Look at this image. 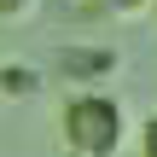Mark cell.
Instances as JSON below:
<instances>
[{"instance_id":"obj_4","label":"cell","mask_w":157,"mask_h":157,"mask_svg":"<svg viewBox=\"0 0 157 157\" xmlns=\"http://www.w3.org/2000/svg\"><path fill=\"white\" fill-rule=\"evenodd\" d=\"M140 157H157V111L140 122Z\"/></svg>"},{"instance_id":"obj_2","label":"cell","mask_w":157,"mask_h":157,"mask_svg":"<svg viewBox=\"0 0 157 157\" xmlns=\"http://www.w3.org/2000/svg\"><path fill=\"white\" fill-rule=\"evenodd\" d=\"M117 52L111 47H58V70L70 76V82H105V76H117Z\"/></svg>"},{"instance_id":"obj_7","label":"cell","mask_w":157,"mask_h":157,"mask_svg":"<svg viewBox=\"0 0 157 157\" xmlns=\"http://www.w3.org/2000/svg\"><path fill=\"white\" fill-rule=\"evenodd\" d=\"M151 6H157V0H151Z\"/></svg>"},{"instance_id":"obj_6","label":"cell","mask_w":157,"mask_h":157,"mask_svg":"<svg viewBox=\"0 0 157 157\" xmlns=\"http://www.w3.org/2000/svg\"><path fill=\"white\" fill-rule=\"evenodd\" d=\"M111 12H140V6H151V0H105Z\"/></svg>"},{"instance_id":"obj_5","label":"cell","mask_w":157,"mask_h":157,"mask_svg":"<svg viewBox=\"0 0 157 157\" xmlns=\"http://www.w3.org/2000/svg\"><path fill=\"white\" fill-rule=\"evenodd\" d=\"M35 0H0V17H29Z\"/></svg>"},{"instance_id":"obj_1","label":"cell","mask_w":157,"mask_h":157,"mask_svg":"<svg viewBox=\"0 0 157 157\" xmlns=\"http://www.w3.org/2000/svg\"><path fill=\"white\" fill-rule=\"evenodd\" d=\"M64 146L76 157H117L128 140V117L117 105V93H99V87H82L70 105H64Z\"/></svg>"},{"instance_id":"obj_3","label":"cell","mask_w":157,"mask_h":157,"mask_svg":"<svg viewBox=\"0 0 157 157\" xmlns=\"http://www.w3.org/2000/svg\"><path fill=\"white\" fill-rule=\"evenodd\" d=\"M0 93L29 99V93H41V76H35V70H23V64H0Z\"/></svg>"}]
</instances>
